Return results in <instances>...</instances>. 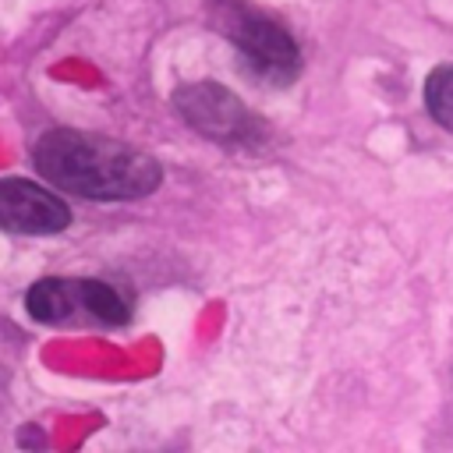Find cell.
Returning <instances> with one entry per match:
<instances>
[{
  "mask_svg": "<svg viewBox=\"0 0 453 453\" xmlns=\"http://www.w3.org/2000/svg\"><path fill=\"white\" fill-rule=\"evenodd\" d=\"M32 163L53 188L78 198H92V202L145 198L163 180V166L149 152L106 134L74 131V127L46 131L35 142Z\"/></svg>",
  "mask_w": 453,
  "mask_h": 453,
  "instance_id": "obj_1",
  "label": "cell"
},
{
  "mask_svg": "<svg viewBox=\"0 0 453 453\" xmlns=\"http://www.w3.org/2000/svg\"><path fill=\"white\" fill-rule=\"evenodd\" d=\"M173 106L198 134H205L219 145H255L262 138L258 117L230 88H223L216 81L180 85L173 92Z\"/></svg>",
  "mask_w": 453,
  "mask_h": 453,
  "instance_id": "obj_2",
  "label": "cell"
},
{
  "mask_svg": "<svg viewBox=\"0 0 453 453\" xmlns=\"http://www.w3.org/2000/svg\"><path fill=\"white\" fill-rule=\"evenodd\" d=\"M223 32L237 42V50L244 53V60L251 64L255 74L287 85L301 71L297 42L290 39V32L283 25H276L262 14H251V11H234L226 18Z\"/></svg>",
  "mask_w": 453,
  "mask_h": 453,
  "instance_id": "obj_3",
  "label": "cell"
},
{
  "mask_svg": "<svg viewBox=\"0 0 453 453\" xmlns=\"http://www.w3.org/2000/svg\"><path fill=\"white\" fill-rule=\"evenodd\" d=\"M0 226L11 234H60L71 226V209L64 198L46 191L35 180L0 177Z\"/></svg>",
  "mask_w": 453,
  "mask_h": 453,
  "instance_id": "obj_4",
  "label": "cell"
},
{
  "mask_svg": "<svg viewBox=\"0 0 453 453\" xmlns=\"http://www.w3.org/2000/svg\"><path fill=\"white\" fill-rule=\"evenodd\" d=\"M25 308L35 322H64L74 315V308H81L78 301V280H60V276H46L39 283L28 287L25 294Z\"/></svg>",
  "mask_w": 453,
  "mask_h": 453,
  "instance_id": "obj_5",
  "label": "cell"
},
{
  "mask_svg": "<svg viewBox=\"0 0 453 453\" xmlns=\"http://www.w3.org/2000/svg\"><path fill=\"white\" fill-rule=\"evenodd\" d=\"M78 301H81L85 311H92L106 326H120L131 315L127 304H124V297L110 283H103V280H78Z\"/></svg>",
  "mask_w": 453,
  "mask_h": 453,
  "instance_id": "obj_6",
  "label": "cell"
},
{
  "mask_svg": "<svg viewBox=\"0 0 453 453\" xmlns=\"http://www.w3.org/2000/svg\"><path fill=\"white\" fill-rule=\"evenodd\" d=\"M425 106L435 117V124L453 131V64H439L425 78Z\"/></svg>",
  "mask_w": 453,
  "mask_h": 453,
  "instance_id": "obj_7",
  "label": "cell"
}]
</instances>
